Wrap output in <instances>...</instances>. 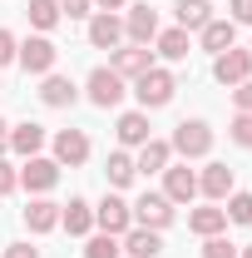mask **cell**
Wrapping results in <instances>:
<instances>
[{
	"instance_id": "7402d4cb",
	"label": "cell",
	"mask_w": 252,
	"mask_h": 258,
	"mask_svg": "<svg viewBox=\"0 0 252 258\" xmlns=\"http://www.w3.org/2000/svg\"><path fill=\"white\" fill-rule=\"evenodd\" d=\"M198 40H203V50L222 55V50H232V40H237V25H232V20H208V25L198 30Z\"/></svg>"
},
{
	"instance_id": "52a82bcc",
	"label": "cell",
	"mask_w": 252,
	"mask_h": 258,
	"mask_svg": "<svg viewBox=\"0 0 252 258\" xmlns=\"http://www.w3.org/2000/svg\"><path fill=\"white\" fill-rule=\"evenodd\" d=\"M109 70L124 80H139L144 70H154V50L149 45H119V50H109Z\"/></svg>"
},
{
	"instance_id": "44dd1931",
	"label": "cell",
	"mask_w": 252,
	"mask_h": 258,
	"mask_svg": "<svg viewBox=\"0 0 252 258\" xmlns=\"http://www.w3.org/2000/svg\"><path fill=\"white\" fill-rule=\"evenodd\" d=\"M25 228H30V233H50V228H60V204H55V199H30V209H25Z\"/></svg>"
},
{
	"instance_id": "e575fe53",
	"label": "cell",
	"mask_w": 252,
	"mask_h": 258,
	"mask_svg": "<svg viewBox=\"0 0 252 258\" xmlns=\"http://www.w3.org/2000/svg\"><path fill=\"white\" fill-rule=\"evenodd\" d=\"M15 50H20V40L10 30H0V64H15Z\"/></svg>"
},
{
	"instance_id": "83f0119b",
	"label": "cell",
	"mask_w": 252,
	"mask_h": 258,
	"mask_svg": "<svg viewBox=\"0 0 252 258\" xmlns=\"http://www.w3.org/2000/svg\"><path fill=\"white\" fill-rule=\"evenodd\" d=\"M119 238L114 233H89V243H84V258H119Z\"/></svg>"
},
{
	"instance_id": "4fadbf2b",
	"label": "cell",
	"mask_w": 252,
	"mask_h": 258,
	"mask_svg": "<svg viewBox=\"0 0 252 258\" xmlns=\"http://www.w3.org/2000/svg\"><path fill=\"white\" fill-rule=\"evenodd\" d=\"M124 35H129V45H149V40L158 35V10H154V5H129Z\"/></svg>"
},
{
	"instance_id": "8d00e7d4",
	"label": "cell",
	"mask_w": 252,
	"mask_h": 258,
	"mask_svg": "<svg viewBox=\"0 0 252 258\" xmlns=\"http://www.w3.org/2000/svg\"><path fill=\"white\" fill-rule=\"evenodd\" d=\"M5 258H40V248H30V243H10Z\"/></svg>"
},
{
	"instance_id": "1f68e13d",
	"label": "cell",
	"mask_w": 252,
	"mask_h": 258,
	"mask_svg": "<svg viewBox=\"0 0 252 258\" xmlns=\"http://www.w3.org/2000/svg\"><path fill=\"white\" fill-rule=\"evenodd\" d=\"M15 189H20V169L0 154V194H15Z\"/></svg>"
},
{
	"instance_id": "9c48e42d",
	"label": "cell",
	"mask_w": 252,
	"mask_h": 258,
	"mask_svg": "<svg viewBox=\"0 0 252 258\" xmlns=\"http://www.w3.org/2000/svg\"><path fill=\"white\" fill-rule=\"evenodd\" d=\"M89 159V134L84 129H60L55 134V164L60 169H79Z\"/></svg>"
},
{
	"instance_id": "6da1fadb",
	"label": "cell",
	"mask_w": 252,
	"mask_h": 258,
	"mask_svg": "<svg viewBox=\"0 0 252 258\" xmlns=\"http://www.w3.org/2000/svg\"><path fill=\"white\" fill-rule=\"evenodd\" d=\"M173 95H178V80H173L168 70H158V64H154V70H144V75L134 80V99H139L144 114H149V109H163Z\"/></svg>"
},
{
	"instance_id": "5bb4252c",
	"label": "cell",
	"mask_w": 252,
	"mask_h": 258,
	"mask_svg": "<svg viewBox=\"0 0 252 258\" xmlns=\"http://www.w3.org/2000/svg\"><path fill=\"white\" fill-rule=\"evenodd\" d=\"M60 228H69L74 238H89V233H94V204H89V199L60 204Z\"/></svg>"
},
{
	"instance_id": "4316f807",
	"label": "cell",
	"mask_w": 252,
	"mask_h": 258,
	"mask_svg": "<svg viewBox=\"0 0 252 258\" xmlns=\"http://www.w3.org/2000/svg\"><path fill=\"white\" fill-rule=\"evenodd\" d=\"M25 15H30V25H35L40 35H50L55 25H60V0H30V10H25Z\"/></svg>"
},
{
	"instance_id": "60d3db41",
	"label": "cell",
	"mask_w": 252,
	"mask_h": 258,
	"mask_svg": "<svg viewBox=\"0 0 252 258\" xmlns=\"http://www.w3.org/2000/svg\"><path fill=\"white\" fill-rule=\"evenodd\" d=\"M247 50H252V45H247Z\"/></svg>"
},
{
	"instance_id": "9a60e30c",
	"label": "cell",
	"mask_w": 252,
	"mask_h": 258,
	"mask_svg": "<svg viewBox=\"0 0 252 258\" xmlns=\"http://www.w3.org/2000/svg\"><path fill=\"white\" fill-rule=\"evenodd\" d=\"M114 134H119L124 149H144V144L154 139V124H149L144 109H129V114H119V129H114Z\"/></svg>"
},
{
	"instance_id": "74e56055",
	"label": "cell",
	"mask_w": 252,
	"mask_h": 258,
	"mask_svg": "<svg viewBox=\"0 0 252 258\" xmlns=\"http://www.w3.org/2000/svg\"><path fill=\"white\" fill-rule=\"evenodd\" d=\"M129 0H94V10H124Z\"/></svg>"
},
{
	"instance_id": "f35d334b",
	"label": "cell",
	"mask_w": 252,
	"mask_h": 258,
	"mask_svg": "<svg viewBox=\"0 0 252 258\" xmlns=\"http://www.w3.org/2000/svg\"><path fill=\"white\" fill-rule=\"evenodd\" d=\"M5 149H10V124L0 119V154H5Z\"/></svg>"
},
{
	"instance_id": "e0dca14e",
	"label": "cell",
	"mask_w": 252,
	"mask_h": 258,
	"mask_svg": "<svg viewBox=\"0 0 252 258\" xmlns=\"http://www.w3.org/2000/svg\"><path fill=\"white\" fill-rule=\"evenodd\" d=\"M40 99H45L50 109H69V104L79 99V90H74V80H69V75H55V70H50V75H45V85H40Z\"/></svg>"
},
{
	"instance_id": "d4e9b609",
	"label": "cell",
	"mask_w": 252,
	"mask_h": 258,
	"mask_svg": "<svg viewBox=\"0 0 252 258\" xmlns=\"http://www.w3.org/2000/svg\"><path fill=\"white\" fill-rule=\"evenodd\" d=\"M104 174H109V184H114V189H129V184L139 179V169H134V154L114 149V154H109V164H104Z\"/></svg>"
},
{
	"instance_id": "3957f363",
	"label": "cell",
	"mask_w": 252,
	"mask_h": 258,
	"mask_svg": "<svg viewBox=\"0 0 252 258\" xmlns=\"http://www.w3.org/2000/svg\"><path fill=\"white\" fill-rule=\"evenodd\" d=\"M55 60H60V50H55L50 35H30V40H20V50H15V64H20L25 75H50Z\"/></svg>"
},
{
	"instance_id": "5b68a950",
	"label": "cell",
	"mask_w": 252,
	"mask_h": 258,
	"mask_svg": "<svg viewBox=\"0 0 252 258\" xmlns=\"http://www.w3.org/2000/svg\"><path fill=\"white\" fill-rule=\"evenodd\" d=\"M94 228L99 233H114V238H124L129 228H134V209H129L119 194H104L94 209Z\"/></svg>"
},
{
	"instance_id": "f1b7e54d",
	"label": "cell",
	"mask_w": 252,
	"mask_h": 258,
	"mask_svg": "<svg viewBox=\"0 0 252 258\" xmlns=\"http://www.w3.org/2000/svg\"><path fill=\"white\" fill-rule=\"evenodd\" d=\"M222 214H227V224H252V194H237V189H232Z\"/></svg>"
},
{
	"instance_id": "7a4b0ae2",
	"label": "cell",
	"mask_w": 252,
	"mask_h": 258,
	"mask_svg": "<svg viewBox=\"0 0 252 258\" xmlns=\"http://www.w3.org/2000/svg\"><path fill=\"white\" fill-rule=\"evenodd\" d=\"M173 154H183V159H208L213 154V129L208 119H183V124L173 129Z\"/></svg>"
},
{
	"instance_id": "ffe728a7",
	"label": "cell",
	"mask_w": 252,
	"mask_h": 258,
	"mask_svg": "<svg viewBox=\"0 0 252 258\" xmlns=\"http://www.w3.org/2000/svg\"><path fill=\"white\" fill-rule=\"evenodd\" d=\"M198 194H208L213 204H222V199L232 194V169H227V164H208V169L198 174Z\"/></svg>"
},
{
	"instance_id": "603a6c76",
	"label": "cell",
	"mask_w": 252,
	"mask_h": 258,
	"mask_svg": "<svg viewBox=\"0 0 252 258\" xmlns=\"http://www.w3.org/2000/svg\"><path fill=\"white\" fill-rule=\"evenodd\" d=\"M188 228L198 233V238H213V233H222V228H227V214H222L218 204H208V209H193V214H188Z\"/></svg>"
},
{
	"instance_id": "8fae6325",
	"label": "cell",
	"mask_w": 252,
	"mask_h": 258,
	"mask_svg": "<svg viewBox=\"0 0 252 258\" xmlns=\"http://www.w3.org/2000/svg\"><path fill=\"white\" fill-rule=\"evenodd\" d=\"M20 184H25L30 194H50L55 184H60V164L45 159V154H35V159L20 164Z\"/></svg>"
},
{
	"instance_id": "ac0fdd59",
	"label": "cell",
	"mask_w": 252,
	"mask_h": 258,
	"mask_svg": "<svg viewBox=\"0 0 252 258\" xmlns=\"http://www.w3.org/2000/svg\"><path fill=\"white\" fill-rule=\"evenodd\" d=\"M10 149H15L20 159H35V154L45 149V124H35V119H25V124H10Z\"/></svg>"
},
{
	"instance_id": "d6986e66",
	"label": "cell",
	"mask_w": 252,
	"mask_h": 258,
	"mask_svg": "<svg viewBox=\"0 0 252 258\" xmlns=\"http://www.w3.org/2000/svg\"><path fill=\"white\" fill-rule=\"evenodd\" d=\"M168 164H173V144H168V139H149V144L139 149L134 169H139V174H163Z\"/></svg>"
},
{
	"instance_id": "8992f818",
	"label": "cell",
	"mask_w": 252,
	"mask_h": 258,
	"mask_svg": "<svg viewBox=\"0 0 252 258\" xmlns=\"http://www.w3.org/2000/svg\"><path fill=\"white\" fill-rule=\"evenodd\" d=\"M129 209H134V224H139V228H154V233H163V228L173 224V204H168L163 194H139Z\"/></svg>"
},
{
	"instance_id": "30bf717a",
	"label": "cell",
	"mask_w": 252,
	"mask_h": 258,
	"mask_svg": "<svg viewBox=\"0 0 252 258\" xmlns=\"http://www.w3.org/2000/svg\"><path fill=\"white\" fill-rule=\"evenodd\" d=\"M163 199L168 204H193L198 199V174L188 164H168L163 169Z\"/></svg>"
},
{
	"instance_id": "4dcf8cb0",
	"label": "cell",
	"mask_w": 252,
	"mask_h": 258,
	"mask_svg": "<svg viewBox=\"0 0 252 258\" xmlns=\"http://www.w3.org/2000/svg\"><path fill=\"white\" fill-rule=\"evenodd\" d=\"M203 258H237V243H227L222 233H213V238L203 243Z\"/></svg>"
},
{
	"instance_id": "f546056e",
	"label": "cell",
	"mask_w": 252,
	"mask_h": 258,
	"mask_svg": "<svg viewBox=\"0 0 252 258\" xmlns=\"http://www.w3.org/2000/svg\"><path fill=\"white\" fill-rule=\"evenodd\" d=\"M227 139L242 144V149H252V114H237V119L227 124Z\"/></svg>"
},
{
	"instance_id": "7c38bea8",
	"label": "cell",
	"mask_w": 252,
	"mask_h": 258,
	"mask_svg": "<svg viewBox=\"0 0 252 258\" xmlns=\"http://www.w3.org/2000/svg\"><path fill=\"white\" fill-rule=\"evenodd\" d=\"M89 45H94V50H119V45H124V20H119L114 10L89 15Z\"/></svg>"
},
{
	"instance_id": "d6a6232c",
	"label": "cell",
	"mask_w": 252,
	"mask_h": 258,
	"mask_svg": "<svg viewBox=\"0 0 252 258\" xmlns=\"http://www.w3.org/2000/svg\"><path fill=\"white\" fill-rule=\"evenodd\" d=\"M60 15H69V20H84V15H94V0H60Z\"/></svg>"
},
{
	"instance_id": "d590c367",
	"label": "cell",
	"mask_w": 252,
	"mask_h": 258,
	"mask_svg": "<svg viewBox=\"0 0 252 258\" xmlns=\"http://www.w3.org/2000/svg\"><path fill=\"white\" fill-rule=\"evenodd\" d=\"M232 99H237V114H252V80H242L232 90Z\"/></svg>"
},
{
	"instance_id": "cb8c5ba5",
	"label": "cell",
	"mask_w": 252,
	"mask_h": 258,
	"mask_svg": "<svg viewBox=\"0 0 252 258\" xmlns=\"http://www.w3.org/2000/svg\"><path fill=\"white\" fill-rule=\"evenodd\" d=\"M173 15H178V30H203V25L213 20V5H208V0H178Z\"/></svg>"
},
{
	"instance_id": "836d02e7",
	"label": "cell",
	"mask_w": 252,
	"mask_h": 258,
	"mask_svg": "<svg viewBox=\"0 0 252 258\" xmlns=\"http://www.w3.org/2000/svg\"><path fill=\"white\" fill-rule=\"evenodd\" d=\"M227 10H232V15H227L232 25H252V0H232Z\"/></svg>"
},
{
	"instance_id": "ba28073f",
	"label": "cell",
	"mask_w": 252,
	"mask_h": 258,
	"mask_svg": "<svg viewBox=\"0 0 252 258\" xmlns=\"http://www.w3.org/2000/svg\"><path fill=\"white\" fill-rule=\"evenodd\" d=\"M213 80L218 85H242V80H252V50H222L218 60H213Z\"/></svg>"
},
{
	"instance_id": "484cf974",
	"label": "cell",
	"mask_w": 252,
	"mask_h": 258,
	"mask_svg": "<svg viewBox=\"0 0 252 258\" xmlns=\"http://www.w3.org/2000/svg\"><path fill=\"white\" fill-rule=\"evenodd\" d=\"M158 40V55H163V60H188V30H178V25H173V30H158L154 35Z\"/></svg>"
},
{
	"instance_id": "277c9868",
	"label": "cell",
	"mask_w": 252,
	"mask_h": 258,
	"mask_svg": "<svg viewBox=\"0 0 252 258\" xmlns=\"http://www.w3.org/2000/svg\"><path fill=\"white\" fill-rule=\"evenodd\" d=\"M124 75H114L109 64H99V70H89V80H84V95H89V104H99V109H114L119 99H124Z\"/></svg>"
},
{
	"instance_id": "2e32d148",
	"label": "cell",
	"mask_w": 252,
	"mask_h": 258,
	"mask_svg": "<svg viewBox=\"0 0 252 258\" xmlns=\"http://www.w3.org/2000/svg\"><path fill=\"white\" fill-rule=\"evenodd\" d=\"M119 248H124L129 258H158L163 253V233H154V228H129L124 238H119Z\"/></svg>"
},
{
	"instance_id": "ab89813d",
	"label": "cell",
	"mask_w": 252,
	"mask_h": 258,
	"mask_svg": "<svg viewBox=\"0 0 252 258\" xmlns=\"http://www.w3.org/2000/svg\"><path fill=\"white\" fill-rule=\"evenodd\" d=\"M237 258H252V248H242V253H237Z\"/></svg>"
}]
</instances>
